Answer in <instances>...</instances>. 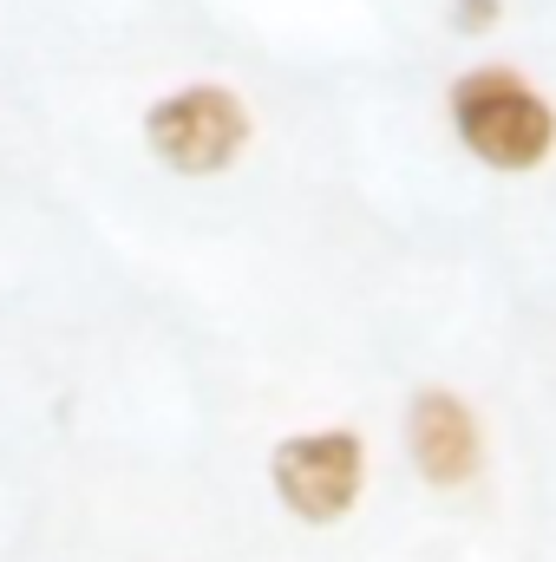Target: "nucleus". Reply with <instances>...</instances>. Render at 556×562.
Segmentation results:
<instances>
[{
	"instance_id": "nucleus-2",
	"label": "nucleus",
	"mask_w": 556,
	"mask_h": 562,
	"mask_svg": "<svg viewBox=\"0 0 556 562\" xmlns=\"http://www.w3.org/2000/svg\"><path fill=\"white\" fill-rule=\"evenodd\" d=\"M249 105L230 86H177L144 112V144L177 177H216L249 144Z\"/></svg>"
},
{
	"instance_id": "nucleus-4",
	"label": "nucleus",
	"mask_w": 556,
	"mask_h": 562,
	"mask_svg": "<svg viewBox=\"0 0 556 562\" xmlns=\"http://www.w3.org/2000/svg\"><path fill=\"white\" fill-rule=\"evenodd\" d=\"M407 445H413V464L432 484H465L478 471V419L445 386H425L407 406Z\"/></svg>"
},
{
	"instance_id": "nucleus-5",
	"label": "nucleus",
	"mask_w": 556,
	"mask_h": 562,
	"mask_svg": "<svg viewBox=\"0 0 556 562\" xmlns=\"http://www.w3.org/2000/svg\"><path fill=\"white\" fill-rule=\"evenodd\" d=\"M498 20V0H452V26H465V33H485Z\"/></svg>"
},
{
	"instance_id": "nucleus-1",
	"label": "nucleus",
	"mask_w": 556,
	"mask_h": 562,
	"mask_svg": "<svg viewBox=\"0 0 556 562\" xmlns=\"http://www.w3.org/2000/svg\"><path fill=\"white\" fill-rule=\"evenodd\" d=\"M452 125H458V144L491 170H531L556 144L551 105L504 66H478L452 86Z\"/></svg>"
},
{
	"instance_id": "nucleus-3",
	"label": "nucleus",
	"mask_w": 556,
	"mask_h": 562,
	"mask_svg": "<svg viewBox=\"0 0 556 562\" xmlns=\"http://www.w3.org/2000/svg\"><path fill=\"white\" fill-rule=\"evenodd\" d=\"M360 477H367V451L347 425L294 431L269 451V484L281 510H294L301 524H341L360 504Z\"/></svg>"
}]
</instances>
